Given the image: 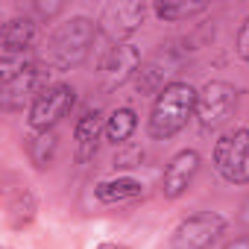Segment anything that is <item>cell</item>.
<instances>
[{
  "label": "cell",
  "instance_id": "19",
  "mask_svg": "<svg viewBox=\"0 0 249 249\" xmlns=\"http://www.w3.org/2000/svg\"><path fill=\"white\" fill-rule=\"evenodd\" d=\"M234 50H237V56H240L243 62H249V18L240 24L237 36H234Z\"/></svg>",
  "mask_w": 249,
  "mask_h": 249
},
{
  "label": "cell",
  "instance_id": "3",
  "mask_svg": "<svg viewBox=\"0 0 249 249\" xmlns=\"http://www.w3.org/2000/svg\"><path fill=\"white\" fill-rule=\"evenodd\" d=\"M214 170L229 185H249V129L234 126L214 144Z\"/></svg>",
  "mask_w": 249,
  "mask_h": 249
},
{
  "label": "cell",
  "instance_id": "6",
  "mask_svg": "<svg viewBox=\"0 0 249 249\" xmlns=\"http://www.w3.org/2000/svg\"><path fill=\"white\" fill-rule=\"evenodd\" d=\"M234 108H237V88L231 82L211 79V82L202 85V91L196 97V120L205 132L220 129L234 114Z\"/></svg>",
  "mask_w": 249,
  "mask_h": 249
},
{
  "label": "cell",
  "instance_id": "9",
  "mask_svg": "<svg viewBox=\"0 0 249 249\" xmlns=\"http://www.w3.org/2000/svg\"><path fill=\"white\" fill-rule=\"evenodd\" d=\"M41 62L36 59L33 65H27L24 71L0 79V106L3 111H21L27 103L33 106V100L38 97V85H41Z\"/></svg>",
  "mask_w": 249,
  "mask_h": 249
},
{
  "label": "cell",
  "instance_id": "16",
  "mask_svg": "<svg viewBox=\"0 0 249 249\" xmlns=\"http://www.w3.org/2000/svg\"><path fill=\"white\" fill-rule=\"evenodd\" d=\"M167 73H173V71H170V62L161 59V56H156L150 62H141V68L135 73V88L141 94H159L164 88V76Z\"/></svg>",
  "mask_w": 249,
  "mask_h": 249
},
{
  "label": "cell",
  "instance_id": "24",
  "mask_svg": "<svg viewBox=\"0 0 249 249\" xmlns=\"http://www.w3.org/2000/svg\"><path fill=\"white\" fill-rule=\"evenodd\" d=\"M243 220L249 223V196H246V202H243Z\"/></svg>",
  "mask_w": 249,
  "mask_h": 249
},
{
  "label": "cell",
  "instance_id": "12",
  "mask_svg": "<svg viewBox=\"0 0 249 249\" xmlns=\"http://www.w3.org/2000/svg\"><path fill=\"white\" fill-rule=\"evenodd\" d=\"M106 135V120L100 108H88L73 126V147H76V161L88 164L97 150H100V138Z\"/></svg>",
  "mask_w": 249,
  "mask_h": 249
},
{
  "label": "cell",
  "instance_id": "4",
  "mask_svg": "<svg viewBox=\"0 0 249 249\" xmlns=\"http://www.w3.org/2000/svg\"><path fill=\"white\" fill-rule=\"evenodd\" d=\"M229 229V220L217 211H196L179 220L170 234V249H211Z\"/></svg>",
  "mask_w": 249,
  "mask_h": 249
},
{
  "label": "cell",
  "instance_id": "13",
  "mask_svg": "<svg viewBox=\"0 0 249 249\" xmlns=\"http://www.w3.org/2000/svg\"><path fill=\"white\" fill-rule=\"evenodd\" d=\"M94 196L97 202L103 205H123V202H135L144 196V182L132 179V176H111V179H103L97 188H94Z\"/></svg>",
  "mask_w": 249,
  "mask_h": 249
},
{
  "label": "cell",
  "instance_id": "17",
  "mask_svg": "<svg viewBox=\"0 0 249 249\" xmlns=\"http://www.w3.org/2000/svg\"><path fill=\"white\" fill-rule=\"evenodd\" d=\"M56 150H59V135L50 129V132H36L33 141L27 144V156L30 161L38 167V170H47L56 159Z\"/></svg>",
  "mask_w": 249,
  "mask_h": 249
},
{
  "label": "cell",
  "instance_id": "15",
  "mask_svg": "<svg viewBox=\"0 0 249 249\" xmlns=\"http://www.w3.org/2000/svg\"><path fill=\"white\" fill-rule=\"evenodd\" d=\"M138 129V114L135 108L123 106V108H114L108 117H106V138L114 144V147H123Z\"/></svg>",
  "mask_w": 249,
  "mask_h": 249
},
{
  "label": "cell",
  "instance_id": "8",
  "mask_svg": "<svg viewBox=\"0 0 249 249\" xmlns=\"http://www.w3.org/2000/svg\"><path fill=\"white\" fill-rule=\"evenodd\" d=\"M141 68V50L126 41V44H114L106 50V56L100 59V85L103 91H114L120 85H126Z\"/></svg>",
  "mask_w": 249,
  "mask_h": 249
},
{
  "label": "cell",
  "instance_id": "21",
  "mask_svg": "<svg viewBox=\"0 0 249 249\" xmlns=\"http://www.w3.org/2000/svg\"><path fill=\"white\" fill-rule=\"evenodd\" d=\"M33 9H36L38 15H47V18H50V15H59V12H62V3H33Z\"/></svg>",
  "mask_w": 249,
  "mask_h": 249
},
{
  "label": "cell",
  "instance_id": "11",
  "mask_svg": "<svg viewBox=\"0 0 249 249\" xmlns=\"http://www.w3.org/2000/svg\"><path fill=\"white\" fill-rule=\"evenodd\" d=\"M196 173H199V153L196 150H179L167 161V167L161 173V194H164V199H179L191 188Z\"/></svg>",
  "mask_w": 249,
  "mask_h": 249
},
{
  "label": "cell",
  "instance_id": "22",
  "mask_svg": "<svg viewBox=\"0 0 249 249\" xmlns=\"http://www.w3.org/2000/svg\"><path fill=\"white\" fill-rule=\"evenodd\" d=\"M223 249H249V231L240 234V237H234V240H229Z\"/></svg>",
  "mask_w": 249,
  "mask_h": 249
},
{
  "label": "cell",
  "instance_id": "18",
  "mask_svg": "<svg viewBox=\"0 0 249 249\" xmlns=\"http://www.w3.org/2000/svg\"><path fill=\"white\" fill-rule=\"evenodd\" d=\"M153 12L161 21H185V18L208 12V3H173V0H164V3H153Z\"/></svg>",
  "mask_w": 249,
  "mask_h": 249
},
{
  "label": "cell",
  "instance_id": "20",
  "mask_svg": "<svg viewBox=\"0 0 249 249\" xmlns=\"http://www.w3.org/2000/svg\"><path fill=\"white\" fill-rule=\"evenodd\" d=\"M141 159H144V153H141V150H132V153H117V156H114V170H117V167H138V164H141Z\"/></svg>",
  "mask_w": 249,
  "mask_h": 249
},
{
  "label": "cell",
  "instance_id": "23",
  "mask_svg": "<svg viewBox=\"0 0 249 249\" xmlns=\"http://www.w3.org/2000/svg\"><path fill=\"white\" fill-rule=\"evenodd\" d=\"M97 249H129V246H123V243H114V240H103V243H97Z\"/></svg>",
  "mask_w": 249,
  "mask_h": 249
},
{
  "label": "cell",
  "instance_id": "2",
  "mask_svg": "<svg viewBox=\"0 0 249 249\" xmlns=\"http://www.w3.org/2000/svg\"><path fill=\"white\" fill-rule=\"evenodd\" d=\"M196 97H199V91H194L191 82H182V79L167 82L156 94V103L150 108V120H147L150 138L170 141L173 135H179L188 126V120L196 114Z\"/></svg>",
  "mask_w": 249,
  "mask_h": 249
},
{
  "label": "cell",
  "instance_id": "1",
  "mask_svg": "<svg viewBox=\"0 0 249 249\" xmlns=\"http://www.w3.org/2000/svg\"><path fill=\"white\" fill-rule=\"evenodd\" d=\"M97 24L85 15H76V18H68L65 24H59L41 53H38V62L41 68H47V73H62V71H71V68H79L91 50H94V41H97Z\"/></svg>",
  "mask_w": 249,
  "mask_h": 249
},
{
  "label": "cell",
  "instance_id": "14",
  "mask_svg": "<svg viewBox=\"0 0 249 249\" xmlns=\"http://www.w3.org/2000/svg\"><path fill=\"white\" fill-rule=\"evenodd\" d=\"M36 214H38V199L27 185H18V188L6 191V220L15 231L27 229L36 220Z\"/></svg>",
  "mask_w": 249,
  "mask_h": 249
},
{
  "label": "cell",
  "instance_id": "10",
  "mask_svg": "<svg viewBox=\"0 0 249 249\" xmlns=\"http://www.w3.org/2000/svg\"><path fill=\"white\" fill-rule=\"evenodd\" d=\"M38 41V21L33 15L9 18L0 30V59H21L30 56Z\"/></svg>",
  "mask_w": 249,
  "mask_h": 249
},
{
  "label": "cell",
  "instance_id": "25",
  "mask_svg": "<svg viewBox=\"0 0 249 249\" xmlns=\"http://www.w3.org/2000/svg\"><path fill=\"white\" fill-rule=\"evenodd\" d=\"M3 249H12V246H3Z\"/></svg>",
  "mask_w": 249,
  "mask_h": 249
},
{
  "label": "cell",
  "instance_id": "5",
  "mask_svg": "<svg viewBox=\"0 0 249 249\" xmlns=\"http://www.w3.org/2000/svg\"><path fill=\"white\" fill-rule=\"evenodd\" d=\"M76 103V91L65 82H53V85H44L38 91V97L33 100L30 111H27V123L33 132H50L62 117L71 114Z\"/></svg>",
  "mask_w": 249,
  "mask_h": 249
},
{
  "label": "cell",
  "instance_id": "7",
  "mask_svg": "<svg viewBox=\"0 0 249 249\" xmlns=\"http://www.w3.org/2000/svg\"><path fill=\"white\" fill-rule=\"evenodd\" d=\"M147 3H138V0H132V3H108L103 6L100 12V21H97V30L100 36L114 47V44H126V38L144 24L147 18Z\"/></svg>",
  "mask_w": 249,
  "mask_h": 249
}]
</instances>
